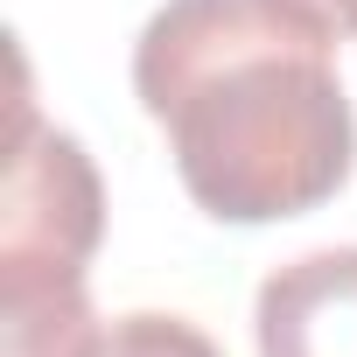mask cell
Here are the masks:
<instances>
[{
	"instance_id": "3",
	"label": "cell",
	"mask_w": 357,
	"mask_h": 357,
	"mask_svg": "<svg viewBox=\"0 0 357 357\" xmlns=\"http://www.w3.org/2000/svg\"><path fill=\"white\" fill-rule=\"evenodd\" d=\"M259 357H357V245H322L259 280Z\"/></svg>"
},
{
	"instance_id": "5",
	"label": "cell",
	"mask_w": 357,
	"mask_h": 357,
	"mask_svg": "<svg viewBox=\"0 0 357 357\" xmlns=\"http://www.w3.org/2000/svg\"><path fill=\"white\" fill-rule=\"evenodd\" d=\"M98 357H225L190 315H161V308H133L112 315L98 336Z\"/></svg>"
},
{
	"instance_id": "4",
	"label": "cell",
	"mask_w": 357,
	"mask_h": 357,
	"mask_svg": "<svg viewBox=\"0 0 357 357\" xmlns=\"http://www.w3.org/2000/svg\"><path fill=\"white\" fill-rule=\"evenodd\" d=\"M98 336L105 322L91 315V294L0 308V357H98Z\"/></svg>"
},
{
	"instance_id": "2",
	"label": "cell",
	"mask_w": 357,
	"mask_h": 357,
	"mask_svg": "<svg viewBox=\"0 0 357 357\" xmlns=\"http://www.w3.org/2000/svg\"><path fill=\"white\" fill-rule=\"evenodd\" d=\"M105 238V190L77 133L43 126L29 98V63L15 91V147L0 197V308L84 294V266Z\"/></svg>"
},
{
	"instance_id": "1",
	"label": "cell",
	"mask_w": 357,
	"mask_h": 357,
	"mask_svg": "<svg viewBox=\"0 0 357 357\" xmlns=\"http://www.w3.org/2000/svg\"><path fill=\"white\" fill-rule=\"evenodd\" d=\"M133 98L218 225L308 218L357 168L336 36L287 0H161L133 43Z\"/></svg>"
},
{
	"instance_id": "6",
	"label": "cell",
	"mask_w": 357,
	"mask_h": 357,
	"mask_svg": "<svg viewBox=\"0 0 357 357\" xmlns=\"http://www.w3.org/2000/svg\"><path fill=\"white\" fill-rule=\"evenodd\" d=\"M287 8H301L308 22H322L336 43H350V36H357V0H287Z\"/></svg>"
}]
</instances>
